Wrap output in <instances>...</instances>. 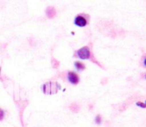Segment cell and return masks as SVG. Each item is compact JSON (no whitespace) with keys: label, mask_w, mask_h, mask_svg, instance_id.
Segmentation results:
<instances>
[{"label":"cell","mask_w":146,"mask_h":127,"mask_svg":"<svg viewBox=\"0 0 146 127\" xmlns=\"http://www.w3.org/2000/svg\"><path fill=\"white\" fill-rule=\"evenodd\" d=\"M60 86L58 83L50 81L43 84L42 91L45 94H54L60 89Z\"/></svg>","instance_id":"6da1fadb"},{"label":"cell","mask_w":146,"mask_h":127,"mask_svg":"<svg viewBox=\"0 0 146 127\" xmlns=\"http://www.w3.org/2000/svg\"><path fill=\"white\" fill-rule=\"evenodd\" d=\"M4 117V112L1 108H0V121H2Z\"/></svg>","instance_id":"52a82bcc"},{"label":"cell","mask_w":146,"mask_h":127,"mask_svg":"<svg viewBox=\"0 0 146 127\" xmlns=\"http://www.w3.org/2000/svg\"><path fill=\"white\" fill-rule=\"evenodd\" d=\"M0 72H1V67H0Z\"/></svg>","instance_id":"9c48e42d"},{"label":"cell","mask_w":146,"mask_h":127,"mask_svg":"<svg viewBox=\"0 0 146 127\" xmlns=\"http://www.w3.org/2000/svg\"><path fill=\"white\" fill-rule=\"evenodd\" d=\"M88 19L85 14H80L76 15V17L74 19V24L77 27H84L88 25Z\"/></svg>","instance_id":"3957f363"},{"label":"cell","mask_w":146,"mask_h":127,"mask_svg":"<svg viewBox=\"0 0 146 127\" xmlns=\"http://www.w3.org/2000/svg\"><path fill=\"white\" fill-rule=\"evenodd\" d=\"M46 14L47 17L49 19H53L54 17H55L56 14L55 8L54 7H48L46 9Z\"/></svg>","instance_id":"5b68a950"},{"label":"cell","mask_w":146,"mask_h":127,"mask_svg":"<svg viewBox=\"0 0 146 127\" xmlns=\"http://www.w3.org/2000/svg\"><path fill=\"white\" fill-rule=\"evenodd\" d=\"M67 78H68V81L71 83L73 85H76L79 82V77L74 71H69L67 75Z\"/></svg>","instance_id":"277c9868"},{"label":"cell","mask_w":146,"mask_h":127,"mask_svg":"<svg viewBox=\"0 0 146 127\" xmlns=\"http://www.w3.org/2000/svg\"><path fill=\"white\" fill-rule=\"evenodd\" d=\"M76 57L83 60L90 59L91 57V49L87 46L77 50L76 52Z\"/></svg>","instance_id":"7a4b0ae2"},{"label":"cell","mask_w":146,"mask_h":127,"mask_svg":"<svg viewBox=\"0 0 146 127\" xmlns=\"http://www.w3.org/2000/svg\"><path fill=\"white\" fill-rule=\"evenodd\" d=\"M96 121L97 124H100L101 121V116H97L96 118Z\"/></svg>","instance_id":"ba28073f"},{"label":"cell","mask_w":146,"mask_h":127,"mask_svg":"<svg viewBox=\"0 0 146 127\" xmlns=\"http://www.w3.org/2000/svg\"><path fill=\"white\" fill-rule=\"evenodd\" d=\"M74 66L78 71H82V70L85 69V65L83 63L80 62V61H76L74 63Z\"/></svg>","instance_id":"8992f818"}]
</instances>
